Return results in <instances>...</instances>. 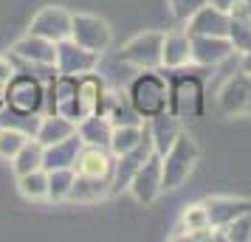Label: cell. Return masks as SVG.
Here are the masks:
<instances>
[{"mask_svg": "<svg viewBox=\"0 0 251 242\" xmlns=\"http://www.w3.org/2000/svg\"><path fill=\"white\" fill-rule=\"evenodd\" d=\"M167 79V110L178 118H195L203 113V79L189 76L183 68L161 70Z\"/></svg>", "mask_w": 251, "mask_h": 242, "instance_id": "1", "label": "cell"}, {"mask_svg": "<svg viewBox=\"0 0 251 242\" xmlns=\"http://www.w3.org/2000/svg\"><path fill=\"white\" fill-rule=\"evenodd\" d=\"M201 158V150H198V144L189 132H183L175 138L170 150L161 155V166H164V175H161V180H164V192H172V189H178L189 180V175H192L195 163Z\"/></svg>", "mask_w": 251, "mask_h": 242, "instance_id": "2", "label": "cell"}, {"mask_svg": "<svg viewBox=\"0 0 251 242\" xmlns=\"http://www.w3.org/2000/svg\"><path fill=\"white\" fill-rule=\"evenodd\" d=\"M127 96H130V102L141 118H152V115L164 113L167 110V79H164V73L158 68L138 73Z\"/></svg>", "mask_w": 251, "mask_h": 242, "instance_id": "3", "label": "cell"}, {"mask_svg": "<svg viewBox=\"0 0 251 242\" xmlns=\"http://www.w3.org/2000/svg\"><path fill=\"white\" fill-rule=\"evenodd\" d=\"M6 107L17 113H46V85L40 76L14 73L6 85Z\"/></svg>", "mask_w": 251, "mask_h": 242, "instance_id": "4", "label": "cell"}, {"mask_svg": "<svg viewBox=\"0 0 251 242\" xmlns=\"http://www.w3.org/2000/svg\"><path fill=\"white\" fill-rule=\"evenodd\" d=\"M161 51H164V34L144 31V34H136L130 43H125V48L119 51V59L138 70H155L161 68Z\"/></svg>", "mask_w": 251, "mask_h": 242, "instance_id": "5", "label": "cell"}, {"mask_svg": "<svg viewBox=\"0 0 251 242\" xmlns=\"http://www.w3.org/2000/svg\"><path fill=\"white\" fill-rule=\"evenodd\" d=\"M217 107L228 118L251 115V73L240 68L234 76H228L226 85L217 93Z\"/></svg>", "mask_w": 251, "mask_h": 242, "instance_id": "6", "label": "cell"}, {"mask_svg": "<svg viewBox=\"0 0 251 242\" xmlns=\"http://www.w3.org/2000/svg\"><path fill=\"white\" fill-rule=\"evenodd\" d=\"M71 40L88 51L102 54L107 51L113 34H110V25L96 14H71Z\"/></svg>", "mask_w": 251, "mask_h": 242, "instance_id": "7", "label": "cell"}, {"mask_svg": "<svg viewBox=\"0 0 251 242\" xmlns=\"http://www.w3.org/2000/svg\"><path fill=\"white\" fill-rule=\"evenodd\" d=\"M161 175H164L161 155H158V152H150V158L138 166V172L133 175V180H130V186H127L141 206L155 203L158 195L164 192V180H161Z\"/></svg>", "mask_w": 251, "mask_h": 242, "instance_id": "8", "label": "cell"}, {"mask_svg": "<svg viewBox=\"0 0 251 242\" xmlns=\"http://www.w3.org/2000/svg\"><path fill=\"white\" fill-rule=\"evenodd\" d=\"M57 73H68V76H82V73H91L99 65V54L88 51V48L76 45L74 40H59L57 43Z\"/></svg>", "mask_w": 251, "mask_h": 242, "instance_id": "9", "label": "cell"}, {"mask_svg": "<svg viewBox=\"0 0 251 242\" xmlns=\"http://www.w3.org/2000/svg\"><path fill=\"white\" fill-rule=\"evenodd\" d=\"M150 152H152V141H150V132L141 138V144L138 147H133L130 152H125V155H116L113 161V183H110V197L122 195L127 186H130V180H133V175L138 172V166L150 158Z\"/></svg>", "mask_w": 251, "mask_h": 242, "instance_id": "10", "label": "cell"}, {"mask_svg": "<svg viewBox=\"0 0 251 242\" xmlns=\"http://www.w3.org/2000/svg\"><path fill=\"white\" fill-rule=\"evenodd\" d=\"M28 34L46 37L51 43H59V40H68L71 37V14L59 6H46L31 17V25H28Z\"/></svg>", "mask_w": 251, "mask_h": 242, "instance_id": "11", "label": "cell"}, {"mask_svg": "<svg viewBox=\"0 0 251 242\" xmlns=\"http://www.w3.org/2000/svg\"><path fill=\"white\" fill-rule=\"evenodd\" d=\"M234 54L228 37H189V57L201 68H215Z\"/></svg>", "mask_w": 251, "mask_h": 242, "instance_id": "12", "label": "cell"}, {"mask_svg": "<svg viewBox=\"0 0 251 242\" xmlns=\"http://www.w3.org/2000/svg\"><path fill=\"white\" fill-rule=\"evenodd\" d=\"M228 20H231L228 12L217 9L212 3H206V6H201V9L186 20V34L189 37H201V34L203 37H226Z\"/></svg>", "mask_w": 251, "mask_h": 242, "instance_id": "13", "label": "cell"}, {"mask_svg": "<svg viewBox=\"0 0 251 242\" xmlns=\"http://www.w3.org/2000/svg\"><path fill=\"white\" fill-rule=\"evenodd\" d=\"M14 57L28 62V65H54L57 62V43H51L46 37L25 34L12 45Z\"/></svg>", "mask_w": 251, "mask_h": 242, "instance_id": "14", "label": "cell"}, {"mask_svg": "<svg viewBox=\"0 0 251 242\" xmlns=\"http://www.w3.org/2000/svg\"><path fill=\"white\" fill-rule=\"evenodd\" d=\"M203 208L209 214V225L212 228H223L226 222L243 214V211H251V200L246 197H228V195H215V197H206Z\"/></svg>", "mask_w": 251, "mask_h": 242, "instance_id": "15", "label": "cell"}, {"mask_svg": "<svg viewBox=\"0 0 251 242\" xmlns=\"http://www.w3.org/2000/svg\"><path fill=\"white\" fill-rule=\"evenodd\" d=\"M181 130H183L181 127V118H178V115H172L170 110L152 115V118H150V124H147L150 141H152V152L164 155V152L175 144V138L181 135Z\"/></svg>", "mask_w": 251, "mask_h": 242, "instance_id": "16", "label": "cell"}, {"mask_svg": "<svg viewBox=\"0 0 251 242\" xmlns=\"http://www.w3.org/2000/svg\"><path fill=\"white\" fill-rule=\"evenodd\" d=\"M102 115L113 124V127H125V124H144V118L138 115V110L133 107L130 96L125 93L107 90L104 93V104H102Z\"/></svg>", "mask_w": 251, "mask_h": 242, "instance_id": "17", "label": "cell"}, {"mask_svg": "<svg viewBox=\"0 0 251 242\" xmlns=\"http://www.w3.org/2000/svg\"><path fill=\"white\" fill-rule=\"evenodd\" d=\"M113 155L102 147H82L76 155L74 169L76 175H93V177H113Z\"/></svg>", "mask_w": 251, "mask_h": 242, "instance_id": "18", "label": "cell"}, {"mask_svg": "<svg viewBox=\"0 0 251 242\" xmlns=\"http://www.w3.org/2000/svg\"><path fill=\"white\" fill-rule=\"evenodd\" d=\"M82 147H85V144H82V138L76 135V132L68 135V138L57 141V144H48L46 152H43V169L51 172V169H65V166H74Z\"/></svg>", "mask_w": 251, "mask_h": 242, "instance_id": "19", "label": "cell"}, {"mask_svg": "<svg viewBox=\"0 0 251 242\" xmlns=\"http://www.w3.org/2000/svg\"><path fill=\"white\" fill-rule=\"evenodd\" d=\"M76 135L82 138L85 147H110V135H113V124L104 118L102 113H91L82 121H76Z\"/></svg>", "mask_w": 251, "mask_h": 242, "instance_id": "20", "label": "cell"}, {"mask_svg": "<svg viewBox=\"0 0 251 242\" xmlns=\"http://www.w3.org/2000/svg\"><path fill=\"white\" fill-rule=\"evenodd\" d=\"M110 183H113V177L76 175V180L71 186L68 200H76V203H99L104 197H110Z\"/></svg>", "mask_w": 251, "mask_h": 242, "instance_id": "21", "label": "cell"}, {"mask_svg": "<svg viewBox=\"0 0 251 242\" xmlns=\"http://www.w3.org/2000/svg\"><path fill=\"white\" fill-rule=\"evenodd\" d=\"M189 62H192V57H189V34H186V28L164 34L161 68H186Z\"/></svg>", "mask_w": 251, "mask_h": 242, "instance_id": "22", "label": "cell"}, {"mask_svg": "<svg viewBox=\"0 0 251 242\" xmlns=\"http://www.w3.org/2000/svg\"><path fill=\"white\" fill-rule=\"evenodd\" d=\"M74 132H76V124H74L71 118L57 115V113H46L43 121H40V127H37L34 138L40 141L43 147H48V144H57V141L68 138V135H74Z\"/></svg>", "mask_w": 251, "mask_h": 242, "instance_id": "23", "label": "cell"}, {"mask_svg": "<svg viewBox=\"0 0 251 242\" xmlns=\"http://www.w3.org/2000/svg\"><path fill=\"white\" fill-rule=\"evenodd\" d=\"M147 135V127L144 124H125V127H113V135H110V155H125L133 147L141 144V138Z\"/></svg>", "mask_w": 251, "mask_h": 242, "instance_id": "24", "label": "cell"}, {"mask_svg": "<svg viewBox=\"0 0 251 242\" xmlns=\"http://www.w3.org/2000/svg\"><path fill=\"white\" fill-rule=\"evenodd\" d=\"M43 152H46V147L37 138L25 141L23 147H20V152L12 158L14 175H25V172H34V169H43Z\"/></svg>", "mask_w": 251, "mask_h": 242, "instance_id": "25", "label": "cell"}, {"mask_svg": "<svg viewBox=\"0 0 251 242\" xmlns=\"http://www.w3.org/2000/svg\"><path fill=\"white\" fill-rule=\"evenodd\" d=\"M231 20H228V43L234 48V54H249L251 51V17L246 14H237V12H228Z\"/></svg>", "mask_w": 251, "mask_h": 242, "instance_id": "26", "label": "cell"}, {"mask_svg": "<svg viewBox=\"0 0 251 242\" xmlns=\"http://www.w3.org/2000/svg\"><path fill=\"white\" fill-rule=\"evenodd\" d=\"M17 189L25 200H48V172L34 169V172L17 175Z\"/></svg>", "mask_w": 251, "mask_h": 242, "instance_id": "27", "label": "cell"}, {"mask_svg": "<svg viewBox=\"0 0 251 242\" xmlns=\"http://www.w3.org/2000/svg\"><path fill=\"white\" fill-rule=\"evenodd\" d=\"M43 121V113H17V110H0V127H12V130H20L25 132L28 138L37 135V127Z\"/></svg>", "mask_w": 251, "mask_h": 242, "instance_id": "28", "label": "cell"}, {"mask_svg": "<svg viewBox=\"0 0 251 242\" xmlns=\"http://www.w3.org/2000/svg\"><path fill=\"white\" fill-rule=\"evenodd\" d=\"M217 231V242H251V211H243Z\"/></svg>", "mask_w": 251, "mask_h": 242, "instance_id": "29", "label": "cell"}, {"mask_svg": "<svg viewBox=\"0 0 251 242\" xmlns=\"http://www.w3.org/2000/svg\"><path fill=\"white\" fill-rule=\"evenodd\" d=\"M74 180H76V169L74 166L51 169L48 172V200H68Z\"/></svg>", "mask_w": 251, "mask_h": 242, "instance_id": "30", "label": "cell"}, {"mask_svg": "<svg viewBox=\"0 0 251 242\" xmlns=\"http://www.w3.org/2000/svg\"><path fill=\"white\" fill-rule=\"evenodd\" d=\"M206 228H212V225H209V214H206L203 203H195V206H189L186 211H183L178 231H186V234H192V231H206ZM186 234H178L175 240H183Z\"/></svg>", "mask_w": 251, "mask_h": 242, "instance_id": "31", "label": "cell"}, {"mask_svg": "<svg viewBox=\"0 0 251 242\" xmlns=\"http://www.w3.org/2000/svg\"><path fill=\"white\" fill-rule=\"evenodd\" d=\"M25 141H28V135L20 132V130L0 127V158H3V161H12L14 155L20 152V147H23Z\"/></svg>", "mask_w": 251, "mask_h": 242, "instance_id": "32", "label": "cell"}, {"mask_svg": "<svg viewBox=\"0 0 251 242\" xmlns=\"http://www.w3.org/2000/svg\"><path fill=\"white\" fill-rule=\"evenodd\" d=\"M167 3H170V12L175 14L178 20H183V23H186V20H189V17H192L201 6H206L209 0H167Z\"/></svg>", "mask_w": 251, "mask_h": 242, "instance_id": "33", "label": "cell"}, {"mask_svg": "<svg viewBox=\"0 0 251 242\" xmlns=\"http://www.w3.org/2000/svg\"><path fill=\"white\" fill-rule=\"evenodd\" d=\"M14 73H17V70H14V65H12V62L0 57V88H3V90H6V85L12 82V76H14Z\"/></svg>", "mask_w": 251, "mask_h": 242, "instance_id": "34", "label": "cell"}, {"mask_svg": "<svg viewBox=\"0 0 251 242\" xmlns=\"http://www.w3.org/2000/svg\"><path fill=\"white\" fill-rule=\"evenodd\" d=\"M209 3H212V6H217V9H223V12H231L240 0H209Z\"/></svg>", "mask_w": 251, "mask_h": 242, "instance_id": "35", "label": "cell"}, {"mask_svg": "<svg viewBox=\"0 0 251 242\" xmlns=\"http://www.w3.org/2000/svg\"><path fill=\"white\" fill-rule=\"evenodd\" d=\"M231 12H237V14H246V17H251V0H240L237 6L231 9Z\"/></svg>", "mask_w": 251, "mask_h": 242, "instance_id": "36", "label": "cell"}, {"mask_svg": "<svg viewBox=\"0 0 251 242\" xmlns=\"http://www.w3.org/2000/svg\"><path fill=\"white\" fill-rule=\"evenodd\" d=\"M240 68L246 70V73H251V51L249 54H243V65H240Z\"/></svg>", "mask_w": 251, "mask_h": 242, "instance_id": "37", "label": "cell"}, {"mask_svg": "<svg viewBox=\"0 0 251 242\" xmlns=\"http://www.w3.org/2000/svg\"><path fill=\"white\" fill-rule=\"evenodd\" d=\"M3 107H6V90L0 88V110H3Z\"/></svg>", "mask_w": 251, "mask_h": 242, "instance_id": "38", "label": "cell"}]
</instances>
